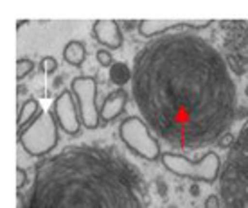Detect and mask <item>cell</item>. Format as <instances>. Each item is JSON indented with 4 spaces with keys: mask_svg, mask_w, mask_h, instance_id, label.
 I'll return each mask as SVG.
<instances>
[{
    "mask_svg": "<svg viewBox=\"0 0 248 208\" xmlns=\"http://www.w3.org/2000/svg\"><path fill=\"white\" fill-rule=\"evenodd\" d=\"M131 93L151 131L180 149H202L229 133L237 92L219 50L192 32L155 38L133 58Z\"/></svg>",
    "mask_w": 248,
    "mask_h": 208,
    "instance_id": "obj_1",
    "label": "cell"
},
{
    "mask_svg": "<svg viewBox=\"0 0 248 208\" xmlns=\"http://www.w3.org/2000/svg\"><path fill=\"white\" fill-rule=\"evenodd\" d=\"M25 208H146V199L121 156L81 144L38 162Z\"/></svg>",
    "mask_w": 248,
    "mask_h": 208,
    "instance_id": "obj_2",
    "label": "cell"
},
{
    "mask_svg": "<svg viewBox=\"0 0 248 208\" xmlns=\"http://www.w3.org/2000/svg\"><path fill=\"white\" fill-rule=\"evenodd\" d=\"M219 199L223 208H248V120L221 165Z\"/></svg>",
    "mask_w": 248,
    "mask_h": 208,
    "instance_id": "obj_3",
    "label": "cell"
},
{
    "mask_svg": "<svg viewBox=\"0 0 248 208\" xmlns=\"http://www.w3.org/2000/svg\"><path fill=\"white\" fill-rule=\"evenodd\" d=\"M160 162L174 176L189 178L203 183H214L219 178V169H221V158L217 156L216 151H207L200 160H191L186 154L166 151L162 153Z\"/></svg>",
    "mask_w": 248,
    "mask_h": 208,
    "instance_id": "obj_4",
    "label": "cell"
},
{
    "mask_svg": "<svg viewBox=\"0 0 248 208\" xmlns=\"http://www.w3.org/2000/svg\"><path fill=\"white\" fill-rule=\"evenodd\" d=\"M58 122L52 111H44L32 120L27 128L18 131V142L25 149V153L34 158H44L58 146L60 133Z\"/></svg>",
    "mask_w": 248,
    "mask_h": 208,
    "instance_id": "obj_5",
    "label": "cell"
},
{
    "mask_svg": "<svg viewBox=\"0 0 248 208\" xmlns=\"http://www.w3.org/2000/svg\"><path fill=\"white\" fill-rule=\"evenodd\" d=\"M119 136H121L124 146L133 154H137L139 158L148 160V162L160 160V142L156 140V136L151 133L149 126L140 117H126L119 126Z\"/></svg>",
    "mask_w": 248,
    "mask_h": 208,
    "instance_id": "obj_6",
    "label": "cell"
},
{
    "mask_svg": "<svg viewBox=\"0 0 248 208\" xmlns=\"http://www.w3.org/2000/svg\"><path fill=\"white\" fill-rule=\"evenodd\" d=\"M70 90L79 106L83 126L87 129H95L101 122L97 108V79L90 75H78L70 81Z\"/></svg>",
    "mask_w": 248,
    "mask_h": 208,
    "instance_id": "obj_7",
    "label": "cell"
},
{
    "mask_svg": "<svg viewBox=\"0 0 248 208\" xmlns=\"http://www.w3.org/2000/svg\"><path fill=\"white\" fill-rule=\"evenodd\" d=\"M52 113L63 133H67L68 136H76L81 133L83 122H81L79 106L76 103L72 90H63L62 93H58L52 103Z\"/></svg>",
    "mask_w": 248,
    "mask_h": 208,
    "instance_id": "obj_8",
    "label": "cell"
},
{
    "mask_svg": "<svg viewBox=\"0 0 248 208\" xmlns=\"http://www.w3.org/2000/svg\"><path fill=\"white\" fill-rule=\"evenodd\" d=\"M93 38L105 45L108 50H117L123 47L124 36L123 27L119 25L117 20H95L92 27Z\"/></svg>",
    "mask_w": 248,
    "mask_h": 208,
    "instance_id": "obj_9",
    "label": "cell"
},
{
    "mask_svg": "<svg viewBox=\"0 0 248 208\" xmlns=\"http://www.w3.org/2000/svg\"><path fill=\"white\" fill-rule=\"evenodd\" d=\"M126 104H128V93H126L124 88H117L112 93H108L99 108V115L103 124L112 122L113 119H117L121 113H124Z\"/></svg>",
    "mask_w": 248,
    "mask_h": 208,
    "instance_id": "obj_10",
    "label": "cell"
},
{
    "mask_svg": "<svg viewBox=\"0 0 248 208\" xmlns=\"http://www.w3.org/2000/svg\"><path fill=\"white\" fill-rule=\"evenodd\" d=\"M189 29V22H178V20H140L137 31L142 38H155L166 31H173V29Z\"/></svg>",
    "mask_w": 248,
    "mask_h": 208,
    "instance_id": "obj_11",
    "label": "cell"
},
{
    "mask_svg": "<svg viewBox=\"0 0 248 208\" xmlns=\"http://www.w3.org/2000/svg\"><path fill=\"white\" fill-rule=\"evenodd\" d=\"M85 56H87V49H85V43L79 42V40L68 42L63 49V59L72 67L79 68L85 61Z\"/></svg>",
    "mask_w": 248,
    "mask_h": 208,
    "instance_id": "obj_12",
    "label": "cell"
},
{
    "mask_svg": "<svg viewBox=\"0 0 248 208\" xmlns=\"http://www.w3.org/2000/svg\"><path fill=\"white\" fill-rule=\"evenodd\" d=\"M42 113V108H40V103L36 99H27L22 108L18 111V120H16V126H18V131H22L24 128H27L29 124L36 119L38 115Z\"/></svg>",
    "mask_w": 248,
    "mask_h": 208,
    "instance_id": "obj_13",
    "label": "cell"
},
{
    "mask_svg": "<svg viewBox=\"0 0 248 208\" xmlns=\"http://www.w3.org/2000/svg\"><path fill=\"white\" fill-rule=\"evenodd\" d=\"M110 79L113 85H117L119 88H123L126 83H130L133 79V72H131L126 63H113L110 68Z\"/></svg>",
    "mask_w": 248,
    "mask_h": 208,
    "instance_id": "obj_14",
    "label": "cell"
},
{
    "mask_svg": "<svg viewBox=\"0 0 248 208\" xmlns=\"http://www.w3.org/2000/svg\"><path fill=\"white\" fill-rule=\"evenodd\" d=\"M34 70V63L31 61V59H27V58H22V59H18V63H16V79H24V77H27L29 74Z\"/></svg>",
    "mask_w": 248,
    "mask_h": 208,
    "instance_id": "obj_15",
    "label": "cell"
},
{
    "mask_svg": "<svg viewBox=\"0 0 248 208\" xmlns=\"http://www.w3.org/2000/svg\"><path fill=\"white\" fill-rule=\"evenodd\" d=\"M58 68V61L52 58V56H47V58H44L42 61H40V70L44 74H52L56 72Z\"/></svg>",
    "mask_w": 248,
    "mask_h": 208,
    "instance_id": "obj_16",
    "label": "cell"
},
{
    "mask_svg": "<svg viewBox=\"0 0 248 208\" xmlns=\"http://www.w3.org/2000/svg\"><path fill=\"white\" fill-rule=\"evenodd\" d=\"M95 58H97V61H99L101 67H110L112 68L113 65V58H112V52L108 49H101L97 50V54H95Z\"/></svg>",
    "mask_w": 248,
    "mask_h": 208,
    "instance_id": "obj_17",
    "label": "cell"
},
{
    "mask_svg": "<svg viewBox=\"0 0 248 208\" xmlns=\"http://www.w3.org/2000/svg\"><path fill=\"white\" fill-rule=\"evenodd\" d=\"M27 181H29V178H27V171L22 169V167H18V169H16V189H18V192L24 189L25 185H27Z\"/></svg>",
    "mask_w": 248,
    "mask_h": 208,
    "instance_id": "obj_18",
    "label": "cell"
},
{
    "mask_svg": "<svg viewBox=\"0 0 248 208\" xmlns=\"http://www.w3.org/2000/svg\"><path fill=\"white\" fill-rule=\"evenodd\" d=\"M234 142H236V138H234V135L232 133H225L219 140H217V147H221V149H230V147L234 146Z\"/></svg>",
    "mask_w": 248,
    "mask_h": 208,
    "instance_id": "obj_19",
    "label": "cell"
},
{
    "mask_svg": "<svg viewBox=\"0 0 248 208\" xmlns=\"http://www.w3.org/2000/svg\"><path fill=\"white\" fill-rule=\"evenodd\" d=\"M221 199H219V196L217 194H211V196H207V199H205V208H221Z\"/></svg>",
    "mask_w": 248,
    "mask_h": 208,
    "instance_id": "obj_20",
    "label": "cell"
},
{
    "mask_svg": "<svg viewBox=\"0 0 248 208\" xmlns=\"http://www.w3.org/2000/svg\"><path fill=\"white\" fill-rule=\"evenodd\" d=\"M156 183H158V192H160L162 196H166V192H168L166 183H162V179H156Z\"/></svg>",
    "mask_w": 248,
    "mask_h": 208,
    "instance_id": "obj_21",
    "label": "cell"
},
{
    "mask_svg": "<svg viewBox=\"0 0 248 208\" xmlns=\"http://www.w3.org/2000/svg\"><path fill=\"white\" fill-rule=\"evenodd\" d=\"M189 192H191V196H194V197L200 196V187H198L196 183H192V185H191V189H189Z\"/></svg>",
    "mask_w": 248,
    "mask_h": 208,
    "instance_id": "obj_22",
    "label": "cell"
},
{
    "mask_svg": "<svg viewBox=\"0 0 248 208\" xmlns=\"http://www.w3.org/2000/svg\"><path fill=\"white\" fill-rule=\"evenodd\" d=\"M135 25L139 27V24H135V22H123V27H126V29H135Z\"/></svg>",
    "mask_w": 248,
    "mask_h": 208,
    "instance_id": "obj_23",
    "label": "cell"
},
{
    "mask_svg": "<svg viewBox=\"0 0 248 208\" xmlns=\"http://www.w3.org/2000/svg\"><path fill=\"white\" fill-rule=\"evenodd\" d=\"M62 83H63V75H60V77H58V79L54 81V88H58V86L62 85Z\"/></svg>",
    "mask_w": 248,
    "mask_h": 208,
    "instance_id": "obj_24",
    "label": "cell"
},
{
    "mask_svg": "<svg viewBox=\"0 0 248 208\" xmlns=\"http://www.w3.org/2000/svg\"><path fill=\"white\" fill-rule=\"evenodd\" d=\"M18 93H27V88L24 85H18Z\"/></svg>",
    "mask_w": 248,
    "mask_h": 208,
    "instance_id": "obj_25",
    "label": "cell"
},
{
    "mask_svg": "<svg viewBox=\"0 0 248 208\" xmlns=\"http://www.w3.org/2000/svg\"><path fill=\"white\" fill-rule=\"evenodd\" d=\"M245 93H247V97H248V85H247V88H245Z\"/></svg>",
    "mask_w": 248,
    "mask_h": 208,
    "instance_id": "obj_26",
    "label": "cell"
}]
</instances>
